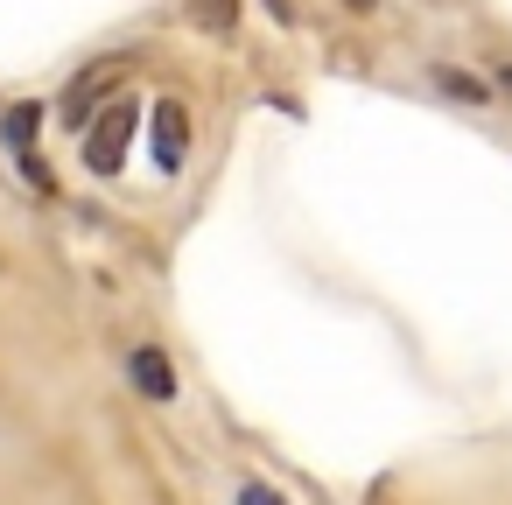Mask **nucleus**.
<instances>
[{
	"mask_svg": "<svg viewBox=\"0 0 512 505\" xmlns=\"http://www.w3.org/2000/svg\"><path fill=\"white\" fill-rule=\"evenodd\" d=\"M134 120H141L134 99H113L106 113H92V127H85V162H92L99 176H113V169L127 162V148H134Z\"/></svg>",
	"mask_w": 512,
	"mask_h": 505,
	"instance_id": "obj_1",
	"label": "nucleus"
},
{
	"mask_svg": "<svg viewBox=\"0 0 512 505\" xmlns=\"http://www.w3.org/2000/svg\"><path fill=\"white\" fill-rule=\"evenodd\" d=\"M148 148H155V169H162V176L183 169V155H190V106H183V99L148 106Z\"/></svg>",
	"mask_w": 512,
	"mask_h": 505,
	"instance_id": "obj_2",
	"label": "nucleus"
},
{
	"mask_svg": "<svg viewBox=\"0 0 512 505\" xmlns=\"http://www.w3.org/2000/svg\"><path fill=\"white\" fill-rule=\"evenodd\" d=\"M120 71H127V57H106V64H92V71H85V78L64 92V113H57V120L85 134V127H92V106H99V99L113 106V85H120Z\"/></svg>",
	"mask_w": 512,
	"mask_h": 505,
	"instance_id": "obj_3",
	"label": "nucleus"
},
{
	"mask_svg": "<svg viewBox=\"0 0 512 505\" xmlns=\"http://www.w3.org/2000/svg\"><path fill=\"white\" fill-rule=\"evenodd\" d=\"M36 120H43V106H8V113H0V134H8V148H15V162H22V176L43 190V162H36Z\"/></svg>",
	"mask_w": 512,
	"mask_h": 505,
	"instance_id": "obj_4",
	"label": "nucleus"
},
{
	"mask_svg": "<svg viewBox=\"0 0 512 505\" xmlns=\"http://www.w3.org/2000/svg\"><path fill=\"white\" fill-rule=\"evenodd\" d=\"M127 372H134V386H141L148 400H176V372H169V358H162L155 344H134Z\"/></svg>",
	"mask_w": 512,
	"mask_h": 505,
	"instance_id": "obj_5",
	"label": "nucleus"
},
{
	"mask_svg": "<svg viewBox=\"0 0 512 505\" xmlns=\"http://www.w3.org/2000/svg\"><path fill=\"white\" fill-rule=\"evenodd\" d=\"M197 22L204 29H232L239 22V0H197Z\"/></svg>",
	"mask_w": 512,
	"mask_h": 505,
	"instance_id": "obj_6",
	"label": "nucleus"
},
{
	"mask_svg": "<svg viewBox=\"0 0 512 505\" xmlns=\"http://www.w3.org/2000/svg\"><path fill=\"white\" fill-rule=\"evenodd\" d=\"M435 85H449V92H456V99H470V106L484 99V85H477V78H463V71H449V64H435Z\"/></svg>",
	"mask_w": 512,
	"mask_h": 505,
	"instance_id": "obj_7",
	"label": "nucleus"
},
{
	"mask_svg": "<svg viewBox=\"0 0 512 505\" xmlns=\"http://www.w3.org/2000/svg\"><path fill=\"white\" fill-rule=\"evenodd\" d=\"M239 505H281V498H274L267 484H246V491H239Z\"/></svg>",
	"mask_w": 512,
	"mask_h": 505,
	"instance_id": "obj_8",
	"label": "nucleus"
},
{
	"mask_svg": "<svg viewBox=\"0 0 512 505\" xmlns=\"http://www.w3.org/2000/svg\"><path fill=\"white\" fill-rule=\"evenodd\" d=\"M344 8H358V15H372V8H379V0H344Z\"/></svg>",
	"mask_w": 512,
	"mask_h": 505,
	"instance_id": "obj_9",
	"label": "nucleus"
},
{
	"mask_svg": "<svg viewBox=\"0 0 512 505\" xmlns=\"http://www.w3.org/2000/svg\"><path fill=\"white\" fill-rule=\"evenodd\" d=\"M498 78H505V92H512V64H505V71H498Z\"/></svg>",
	"mask_w": 512,
	"mask_h": 505,
	"instance_id": "obj_10",
	"label": "nucleus"
}]
</instances>
